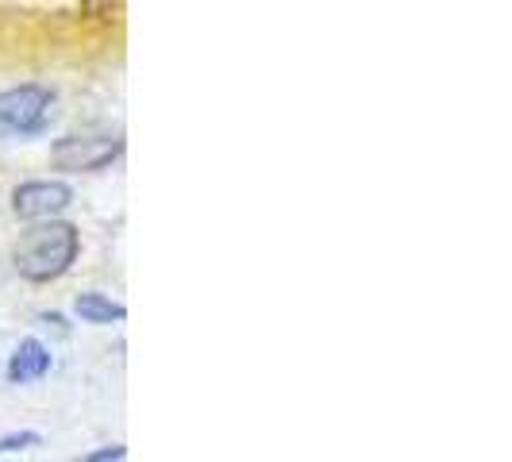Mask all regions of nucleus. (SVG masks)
<instances>
[{
  "instance_id": "f257e3e1",
  "label": "nucleus",
  "mask_w": 512,
  "mask_h": 462,
  "mask_svg": "<svg viewBox=\"0 0 512 462\" xmlns=\"http://www.w3.org/2000/svg\"><path fill=\"white\" fill-rule=\"evenodd\" d=\"M77 228L66 220H47L24 231V239L16 243V270L27 282H54L62 278L77 258Z\"/></svg>"
},
{
  "instance_id": "f03ea898",
  "label": "nucleus",
  "mask_w": 512,
  "mask_h": 462,
  "mask_svg": "<svg viewBox=\"0 0 512 462\" xmlns=\"http://www.w3.org/2000/svg\"><path fill=\"white\" fill-rule=\"evenodd\" d=\"M51 89L43 85H16L0 93V128L12 135H39L51 120Z\"/></svg>"
},
{
  "instance_id": "7ed1b4c3",
  "label": "nucleus",
  "mask_w": 512,
  "mask_h": 462,
  "mask_svg": "<svg viewBox=\"0 0 512 462\" xmlns=\"http://www.w3.org/2000/svg\"><path fill=\"white\" fill-rule=\"evenodd\" d=\"M124 139L116 135H66L54 143V166L70 170V174H89V170H104L112 158H120Z\"/></svg>"
},
{
  "instance_id": "6e6552de",
  "label": "nucleus",
  "mask_w": 512,
  "mask_h": 462,
  "mask_svg": "<svg viewBox=\"0 0 512 462\" xmlns=\"http://www.w3.org/2000/svg\"><path fill=\"white\" fill-rule=\"evenodd\" d=\"M81 462H128V451L116 443V447H101V451H93V455H85Z\"/></svg>"
},
{
  "instance_id": "423d86ee",
  "label": "nucleus",
  "mask_w": 512,
  "mask_h": 462,
  "mask_svg": "<svg viewBox=\"0 0 512 462\" xmlns=\"http://www.w3.org/2000/svg\"><path fill=\"white\" fill-rule=\"evenodd\" d=\"M74 312L85 324H120L128 316V308L112 301V297H104V293H81L74 301Z\"/></svg>"
},
{
  "instance_id": "39448f33",
  "label": "nucleus",
  "mask_w": 512,
  "mask_h": 462,
  "mask_svg": "<svg viewBox=\"0 0 512 462\" xmlns=\"http://www.w3.org/2000/svg\"><path fill=\"white\" fill-rule=\"evenodd\" d=\"M47 374H51V351L39 339H20V347L8 359V382L16 385L43 382Z\"/></svg>"
},
{
  "instance_id": "20e7f679",
  "label": "nucleus",
  "mask_w": 512,
  "mask_h": 462,
  "mask_svg": "<svg viewBox=\"0 0 512 462\" xmlns=\"http://www.w3.org/2000/svg\"><path fill=\"white\" fill-rule=\"evenodd\" d=\"M74 201V189L66 181H24L12 193V212L20 220H54Z\"/></svg>"
},
{
  "instance_id": "0eeeda50",
  "label": "nucleus",
  "mask_w": 512,
  "mask_h": 462,
  "mask_svg": "<svg viewBox=\"0 0 512 462\" xmlns=\"http://www.w3.org/2000/svg\"><path fill=\"white\" fill-rule=\"evenodd\" d=\"M39 443V432H12V436L0 439V455L8 451H24V447H35Z\"/></svg>"
}]
</instances>
